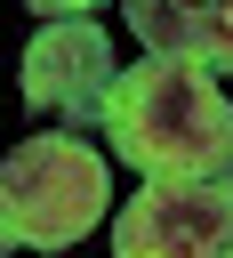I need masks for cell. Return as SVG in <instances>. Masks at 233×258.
Returning <instances> with one entry per match:
<instances>
[{"label":"cell","mask_w":233,"mask_h":258,"mask_svg":"<svg viewBox=\"0 0 233 258\" xmlns=\"http://www.w3.org/2000/svg\"><path fill=\"white\" fill-rule=\"evenodd\" d=\"M24 8H40V16H48V24H56V16H96V8H104V0H24Z\"/></svg>","instance_id":"obj_6"},{"label":"cell","mask_w":233,"mask_h":258,"mask_svg":"<svg viewBox=\"0 0 233 258\" xmlns=\"http://www.w3.org/2000/svg\"><path fill=\"white\" fill-rule=\"evenodd\" d=\"M104 137L137 177H233V105L209 73L145 56L112 73Z\"/></svg>","instance_id":"obj_1"},{"label":"cell","mask_w":233,"mask_h":258,"mask_svg":"<svg viewBox=\"0 0 233 258\" xmlns=\"http://www.w3.org/2000/svg\"><path fill=\"white\" fill-rule=\"evenodd\" d=\"M112 40L96 32V16H56L32 32L24 48V105L56 129H104V97H112Z\"/></svg>","instance_id":"obj_4"},{"label":"cell","mask_w":233,"mask_h":258,"mask_svg":"<svg viewBox=\"0 0 233 258\" xmlns=\"http://www.w3.org/2000/svg\"><path fill=\"white\" fill-rule=\"evenodd\" d=\"M112 258H233V177H145L112 210Z\"/></svg>","instance_id":"obj_3"},{"label":"cell","mask_w":233,"mask_h":258,"mask_svg":"<svg viewBox=\"0 0 233 258\" xmlns=\"http://www.w3.org/2000/svg\"><path fill=\"white\" fill-rule=\"evenodd\" d=\"M129 24L145 56L193 64V73H233V0H129Z\"/></svg>","instance_id":"obj_5"},{"label":"cell","mask_w":233,"mask_h":258,"mask_svg":"<svg viewBox=\"0 0 233 258\" xmlns=\"http://www.w3.org/2000/svg\"><path fill=\"white\" fill-rule=\"evenodd\" d=\"M104 202H112V169L72 129H40L0 153V210H8L16 242H32V250L80 242L104 218Z\"/></svg>","instance_id":"obj_2"},{"label":"cell","mask_w":233,"mask_h":258,"mask_svg":"<svg viewBox=\"0 0 233 258\" xmlns=\"http://www.w3.org/2000/svg\"><path fill=\"white\" fill-rule=\"evenodd\" d=\"M0 258H16V226H8V210H0Z\"/></svg>","instance_id":"obj_7"}]
</instances>
